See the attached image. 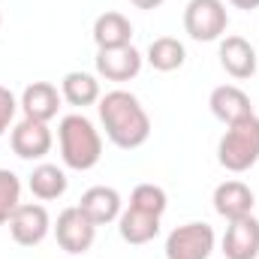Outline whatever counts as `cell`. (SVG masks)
<instances>
[{
    "mask_svg": "<svg viewBox=\"0 0 259 259\" xmlns=\"http://www.w3.org/2000/svg\"><path fill=\"white\" fill-rule=\"evenodd\" d=\"M15 112H18V100L9 88L0 84V136H6V130L12 127L15 121Z\"/></svg>",
    "mask_w": 259,
    "mask_h": 259,
    "instance_id": "603a6c76",
    "label": "cell"
},
{
    "mask_svg": "<svg viewBox=\"0 0 259 259\" xmlns=\"http://www.w3.org/2000/svg\"><path fill=\"white\" fill-rule=\"evenodd\" d=\"M217 160L226 172H247L259 163V118L250 115L238 124H229L217 145Z\"/></svg>",
    "mask_w": 259,
    "mask_h": 259,
    "instance_id": "3957f363",
    "label": "cell"
},
{
    "mask_svg": "<svg viewBox=\"0 0 259 259\" xmlns=\"http://www.w3.org/2000/svg\"><path fill=\"white\" fill-rule=\"evenodd\" d=\"M130 39H133V24L127 15H121V12L97 15V21H94L97 49H121V46H130Z\"/></svg>",
    "mask_w": 259,
    "mask_h": 259,
    "instance_id": "e0dca14e",
    "label": "cell"
},
{
    "mask_svg": "<svg viewBox=\"0 0 259 259\" xmlns=\"http://www.w3.org/2000/svg\"><path fill=\"white\" fill-rule=\"evenodd\" d=\"M214 211L226 220H238V217H247L253 214V205H256V196L253 190L244 184V181H223L214 187Z\"/></svg>",
    "mask_w": 259,
    "mask_h": 259,
    "instance_id": "5bb4252c",
    "label": "cell"
},
{
    "mask_svg": "<svg viewBox=\"0 0 259 259\" xmlns=\"http://www.w3.org/2000/svg\"><path fill=\"white\" fill-rule=\"evenodd\" d=\"M229 3H232L235 9H247V12H250V9H259V0H229Z\"/></svg>",
    "mask_w": 259,
    "mask_h": 259,
    "instance_id": "d4e9b609",
    "label": "cell"
},
{
    "mask_svg": "<svg viewBox=\"0 0 259 259\" xmlns=\"http://www.w3.org/2000/svg\"><path fill=\"white\" fill-rule=\"evenodd\" d=\"M27 187H30V193L36 196L39 202H55V199H61L66 193L69 181H66V172L61 166L39 163V166H33V172L27 178Z\"/></svg>",
    "mask_w": 259,
    "mask_h": 259,
    "instance_id": "ac0fdd59",
    "label": "cell"
},
{
    "mask_svg": "<svg viewBox=\"0 0 259 259\" xmlns=\"http://www.w3.org/2000/svg\"><path fill=\"white\" fill-rule=\"evenodd\" d=\"M100 124L106 130L109 142L121 151H136L151 139V118L136 94L130 91H109L100 97Z\"/></svg>",
    "mask_w": 259,
    "mask_h": 259,
    "instance_id": "6da1fadb",
    "label": "cell"
},
{
    "mask_svg": "<svg viewBox=\"0 0 259 259\" xmlns=\"http://www.w3.org/2000/svg\"><path fill=\"white\" fill-rule=\"evenodd\" d=\"M52 232V217L39 202H21L9 217V235L21 247H36Z\"/></svg>",
    "mask_w": 259,
    "mask_h": 259,
    "instance_id": "52a82bcc",
    "label": "cell"
},
{
    "mask_svg": "<svg viewBox=\"0 0 259 259\" xmlns=\"http://www.w3.org/2000/svg\"><path fill=\"white\" fill-rule=\"evenodd\" d=\"M118 232L127 244H148L160 235V217L154 214H145L139 208H124L121 217H118Z\"/></svg>",
    "mask_w": 259,
    "mask_h": 259,
    "instance_id": "2e32d148",
    "label": "cell"
},
{
    "mask_svg": "<svg viewBox=\"0 0 259 259\" xmlns=\"http://www.w3.org/2000/svg\"><path fill=\"white\" fill-rule=\"evenodd\" d=\"M142 55L139 49L130 46H121V49H97V75H103L106 81H130L142 72Z\"/></svg>",
    "mask_w": 259,
    "mask_h": 259,
    "instance_id": "9c48e42d",
    "label": "cell"
},
{
    "mask_svg": "<svg viewBox=\"0 0 259 259\" xmlns=\"http://www.w3.org/2000/svg\"><path fill=\"white\" fill-rule=\"evenodd\" d=\"M61 97H64L69 106H75V109H88V106L100 103L103 94H100L97 75L81 72V69H72V72H66L64 81H61Z\"/></svg>",
    "mask_w": 259,
    "mask_h": 259,
    "instance_id": "d6986e66",
    "label": "cell"
},
{
    "mask_svg": "<svg viewBox=\"0 0 259 259\" xmlns=\"http://www.w3.org/2000/svg\"><path fill=\"white\" fill-rule=\"evenodd\" d=\"M184 61H187V49L175 36H157L148 46V64L157 72H175L184 66Z\"/></svg>",
    "mask_w": 259,
    "mask_h": 259,
    "instance_id": "ffe728a7",
    "label": "cell"
},
{
    "mask_svg": "<svg viewBox=\"0 0 259 259\" xmlns=\"http://www.w3.org/2000/svg\"><path fill=\"white\" fill-rule=\"evenodd\" d=\"M78 208L84 211V217H88L94 226H106V223H115V220L121 217L124 199H121V193H118L115 187L100 184V187H91V190L81 193Z\"/></svg>",
    "mask_w": 259,
    "mask_h": 259,
    "instance_id": "4fadbf2b",
    "label": "cell"
},
{
    "mask_svg": "<svg viewBox=\"0 0 259 259\" xmlns=\"http://www.w3.org/2000/svg\"><path fill=\"white\" fill-rule=\"evenodd\" d=\"M217 235L208 223L193 220L184 226H175L166 238V259H208L214 253Z\"/></svg>",
    "mask_w": 259,
    "mask_h": 259,
    "instance_id": "5b68a950",
    "label": "cell"
},
{
    "mask_svg": "<svg viewBox=\"0 0 259 259\" xmlns=\"http://www.w3.org/2000/svg\"><path fill=\"white\" fill-rule=\"evenodd\" d=\"M130 3H133L136 9H145V12H151V9H160L166 0H130Z\"/></svg>",
    "mask_w": 259,
    "mask_h": 259,
    "instance_id": "cb8c5ba5",
    "label": "cell"
},
{
    "mask_svg": "<svg viewBox=\"0 0 259 259\" xmlns=\"http://www.w3.org/2000/svg\"><path fill=\"white\" fill-rule=\"evenodd\" d=\"M0 24H3V15H0Z\"/></svg>",
    "mask_w": 259,
    "mask_h": 259,
    "instance_id": "484cf974",
    "label": "cell"
},
{
    "mask_svg": "<svg viewBox=\"0 0 259 259\" xmlns=\"http://www.w3.org/2000/svg\"><path fill=\"white\" fill-rule=\"evenodd\" d=\"M223 256L226 259H256L259 256V220L253 214L229 220L223 235Z\"/></svg>",
    "mask_w": 259,
    "mask_h": 259,
    "instance_id": "8fae6325",
    "label": "cell"
},
{
    "mask_svg": "<svg viewBox=\"0 0 259 259\" xmlns=\"http://www.w3.org/2000/svg\"><path fill=\"white\" fill-rule=\"evenodd\" d=\"M21 205V181L12 169H0V226L9 223L12 211Z\"/></svg>",
    "mask_w": 259,
    "mask_h": 259,
    "instance_id": "7402d4cb",
    "label": "cell"
},
{
    "mask_svg": "<svg viewBox=\"0 0 259 259\" xmlns=\"http://www.w3.org/2000/svg\"><path fill=\"white\" fill-rule=\"evenodd\" d=\"M229 12L223 0H190L184 6V30L196 42H214L226 33Z\"/></svg>",
    "mask_w": 259,
    "mask_h": 259,
    "instance_id": "277c9868",
    "label": "cell"
},
{
    "mask_svg": "<svg viewBox=\"0 0 259 259\" xmlns=\"http://www.w3.org/2000/svg\"><path fill=\"white\" fill-rule=\"evenodd\" d=\"M220 66L232 78H238V81L253 78L256 75V66H259L256 49L244 36H226V39H220Z\"/></svg>",
    "mask_w": 259,
    "mask_h": 259,
    "instance_id": "9a60e30c",
    "label": "cell"
},
{
    "mask_svg": "<svg viewBox=\"0 0 259 259\" xmlns=\"http://www.w3.org/2000/svg\"><path fill=\"white\" fill-rule=\"evenodd\" d=\"M9 145H12V154L21 157V160H42V157L52 151L55 136H52L49 124L24 118V121H18V124L12 127Z\"/></svg>",
    "mask_w": 259,
    "mask_h": 259,
    "instance_id": "ba28073f",
    "label": "cell"
},
{
    "mask_svg": "<svg viewBox=\"0 0 259 259\" xmlns=\"http://www.w3.org/2000/svg\"><path fill=\"white\" fill-rule=\"evenodd\" d=\"M130 208H139V211H145V214L163 217L166 208H169V196H166L163 187H157V184H139V187H133V193H130Z\"/></svg>",
    "mask_w": 259,
    "mask_h": 259,
    "instance_id": "44dd1931",
    "label": "cell"
},
{
    "mask_svg": "<svg viewBox=\"0 0 259 259\" xmlns=\"http://www.w3.org/2000/svg\"><path fill=\"white\" fill-rule=\"evenodd\" d=\"M58 142H61V160L72 172H88L103 157V136L94 127L91 118L81 112H72L58 124Z\"/></svg>",
    "mask_w": 259,
    "mask_h": 259,
    "instance_id": "7a4b0ae2",
    "label": "cell"
},
{
    "mask_svg": "<svg viewBox=\"0 0 259 259\" xmlns=\"http://www.w3.org/2000/svg\"><path fill=\"white\" fill-rule=\"evenodd\" d=\"M55 229V238H58V247L69 253V256H81L94 247V238H97V226L84 217V211L78 205L64 208L58 214V223L52 226Z\"/></svg>",
    "mask_w": 259,
    "mask_h": 259,
    "instance_id": "8992f818",
    "label": "cell"
},
{
    "mask_svg": "<svg viewBox=\"0 0 259 259\" xmlns=\"http://www.w3.org/2000/svg\"><path fill=\"white\" fill-rule=\"evenodd\" d=\"M208 106H211V115L217 121H223L226 127L253 115V103H250V97L238 84H220V88H214L211 97H208Z\"/></svg>",
    "mask_w": 259,
    "mask_h": 259,
    "instance_id": "7c38bea8",
    "label": "cell"
},
{
    "mask_svg": "<svg viewBox=\"0 0 259 259\" xmlns=\"http://www.w3.org/2000/svg\"><path fill=\"white\" fill-rule=\"evenodd\" d=\"M61 91L52 84V81H33L21 91L18 97V109L24 112V118L30 121H42L49 124L52 118H58V109H61Z\"/></svg>",
    "mask_w": 259,
    "mask_h": 259,
    "instance_id": "30bf717a",
    "label": "cell"
}]
</instances>
